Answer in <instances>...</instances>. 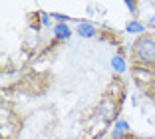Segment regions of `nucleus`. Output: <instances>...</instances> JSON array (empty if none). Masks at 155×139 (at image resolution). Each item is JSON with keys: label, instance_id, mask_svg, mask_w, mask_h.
<instances>
[{"label": "nucleus", "instance_id": "obj_1", "mask_svg": "<svg viewBox=\"0 0 155 139\" xmlns=\"http://www.w3.org/2000/svg\"><path fill=\"white\" fill-rule=\"evenodd\" d=\"M133 56L143 66H155V38L141 36L133 44Z\"/></svg>", "mask_w": 155, "mask_h": 139}, {"label": "nucleus", "instance_id": "obj_2", "mask_svg": "<svg viewBox=\"0 0 155 139\" xmlns=\"http://www.w3.org/2000/svg\"><path fill=\"white\" fill-rule=\"evenodd\" d=\"M78 34L82 38H94L96 36V26L90 22H80L78 24Z\"/></svg>", "mask_w": 155, "mask_h": 139}, {"label": "nucleus", "instance_id": "obj_3", "mask_svg": "<svg viewBox=\"0 0 155 139\" xmlns=\"http://www.w3.org/2000/svg\"><path fill=\"white\" fill-rule=\"evenodd\" d=\"M70 34H72V30H70L68 24H56L54 26V36L58 38V40H68Z\"/></svg>", "mask_w": 155, "mask_h": 139}, {"label": "nucleus", "instance_id": "obj_4", "mask_svg": "<svg viewBox=\"0 0 155 139\" xmlns=\"http://www.w3.org/2000/svg\"><path fill=\"white\" fill-rule=\"evenodd\" d=\"M127 131H129L127 121H117L114 131H111V135H114V139H119V137H123V133H127Z\"/></svg>", "mask_w": 155, "mask_h": 139}, {"label": "nucleus", "instance_id": "obj_5", "mask_svg": "<svg viewBox=\"0 0 155 139\" xmlns=\"http://www.w3.org/2000/svg\"><path fill=\"white\" fill-rule=\"evenodd\" d=\"M111 68H114L117 74H123L127 70V64H125V60H123L121 56H114V58H111Z\"/></svg>", "mask_w": 155, "mask_h": 139}, {"label": "nucleus", "instance_id": "obj_6", "mask_svg": "<svg viewBox=\"0 0 155 139\" xmlns=\"http://www.w3.org/2000/svg\"><path fill=\"white\" fill-rule=\"evenodd\" d=\"M143 30H145V26H143L141 22H135V20H133V22H129V24H127V32H129V34H131V32L139 34V32H143Z\"/></svg>", "mask_w": 155, "mask_h": 139}, {"label": "nucleus", "instance_id": "obj_7", "mask_svg": "<svg viewBox=\"0 0 155 139\" xmlns=\"http://www.w3.org/2000/svg\"><path fill=\"white\" fill-rule=\"evenodd\" d=\"M42 24H44V26H50V16L46 12H42Z\"/></svg>", "mask_w": 155, "mask_h": 139}, {"label": "nucleus", "instance_id": "obj_8", "mask_svg": "<svg viewBox=\"0 0 155 139\" xmlns=\"http://www.w3.org/2000/svg\"><path fill=\"white\" fill-rule=\"evenodd\" d=\"M125 6H127L129 10H133V8H135V4H133V2H129V0H127V2H125Z\"/></svg>", "mask_w": 155, "mask_h": 139}]
</instances>
